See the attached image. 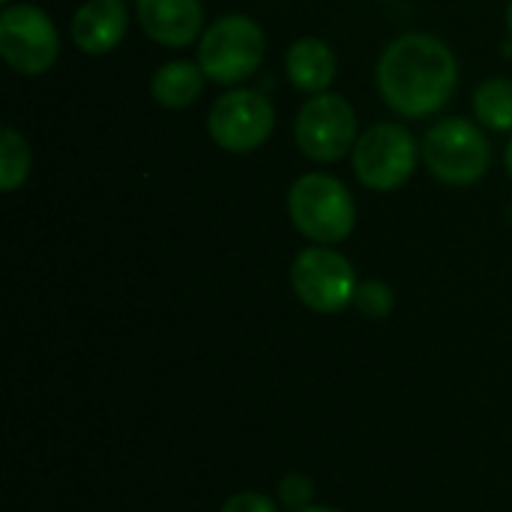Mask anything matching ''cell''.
I'll list each match as a JSON object with an SVG mask.
<instances>
[{"mask_svg": "<svg viewBox=\"0 0 512 512\" xmlns=\"http://www.w3.org/2000/svg\"><path fill=\"white\" fill-rule=\"evenodd\" d=\"M30 174V147L15 129L0 132V186L3 192H15Z\"/></svg>", "mask_w": 512, "mask_h": 512, "instance_id": "obj_15", "label": "cell"}, {"mask_svg": "<svg viewBox=\"0 0 512 512\" xmlns=\"http://www.w3.org/2000/svg\"><path fill=\"white\" fill-rule=\"evenodd\" d=\"M294 135L309 159L336 162L357 144L354 108L336 93H318L300 108Z\"/></svg>", "mask_w": 512, "mask_h": 512, "instance_id": "obj_8", "label": "cell"}, {"mask_svg": "<svg viewBox=\"0 0 512 512\" xmlns=\"http://www.w3.org/2000/svg\"><path fill=\"white\" fill-rule=\"evenodd\" d=\"M291 288L303 306L321 315L342 312L354 303L357 276L345 255L330 246H309L291 264Z\"/></svg>", "mask_w": 512, "mask_h": 512, "instance_id": "obj_6", "label": "cell"}, {"mask_svg": "<svg viewBox=\"0 0 512 512\" xmlns=\"http://www.w3.org/2000/svg\"><path fill=\"white\" fill-rule=\"evenodd\" d=\"M276 123V111L267 96L255 90H231L216 99L210 108V138L228 153H252L258 150Z\"/></svg>", "mask_w": 512, "mask_h": 512, "instance_id": "obj_9", "label": "cell"}, {"mask_svg": "<svg viewBox=\"0 0 512 512\" xmlns=\"http://www.w3.org/2000/svg\"><path fill=\"white\" fill-rule=\"evenodd\" d=\"M138 21L153 42L183 48L201 33L204 9L201 0H138Z\"/></svg>", "mask_w": 512, "mask_h": 512, "instance_id": "obj_10", "label": "cell"}, {"mask_svg": "<svg viewBox=\"0 0 512 512\" xmlns=\"http://www.w3.org/2000/svg\"><path fill=\"white\" fill-rule=\"evenodd\" d=\"M222 512H276V504L267 498V495H258V492H240L234 498L225 501Z\"/></svg>", "mask_w": 512, "mask_h": 512, "instance_id": "obj_18", "label": "cell"}, {"mask_svg": "<svg viewBox=\"0 0 512 512\" xmlns=\"http://www.w3.org/2000/svg\"><path fill=\"white\" fill-rule=\"evenodd\" d=\"M204 87V69L189 60H171L156 69L150 90L159 105L165 108H186L201 96Z\"/></svg>", "mask_w": 512, "mask_h": 512, "instance_id": "obj_13", "label": "cell"}, {"mask_svg": "<svg viewBox=\"0 0 512 512\" xmlns=\"http://www.w3.org/2000/svg\"><path fill=\"white\" fill-rule=\"evenodd\" d=\"M294 512H339V510H330V507H303V510H294Z\"/></svg>", "mask_w": 512, "mask_h": 512, "instance_id": "obj_19", "label": "cell"}, {"mask_svg": "<svg viewBox=\"0 0 512 512\" xmlns=\"http://www.w3.org/2000/svg\"><path fill=\"white\" fill-rule=\"evenodd\" d=\"M477 120L489 129L507 132L512 129V81L510 78H489L474 93Z\"/></svg>", "mask_w": 512, "mask_h": 512, "instance_id": "obj_14", "label": "cell"}, {"mask_svg": "<svg viewBox=\"0 0 512 512\" xmlns=\"http://www.w3.org/2000/svg\"><path fill=\"white\" fill-rule=\"evenodd\" d=\"M507 21H510V30H512V3H510V9H507Z\"/></svg>", "mask_w": 512, "mask_h": 512, "instance_id": "obj_21", "label": "cell"}, {"mask_svg": "<svg viewBox=\"0 0 512 512\" xmlns=\"http://www.w3.org/2000/svg\"><path fill=\"white\" fill-rule=\"evenodd\" d=\"M0 54L21 75H42L60 54L54 21L30 3L6 6L0 15Z\"/></svg>", "mask_w": 512, "mask_h": 512, "instance_id": "obj_7", "label": "cell"}, {"mask_svg": "<svg viewBox=\"0 0 512 512\" xmlns=\"http://www.w3.org/2000/svg\"><path fill=\"white\" fill-rule=\"evenodd\" d=\"M312 495H315V486H312V480L303 477V474H288V477H282V483H279V498H282V504H288L291 510L309 507V504H312Z\"/></svg>", "mask_w": 512, "mask_h": 512, "instance_id": "obj_17", "label": "cell"}, {"mask_svg": "<svg viewBox=\"0 0 512 512\" xmlns=\"http://www.w3.org/2000/svg\"><path fill=\"white\" fill-rule=\"evenodd\" d=\"M426 168L447 186H471L489 171V141L465 117H447L426 132L423 141Z\"/></svg>", "mask_w": 512, "mask_h": 512, "instance_id": "obj_3", "label": "cell"}, {"mask_svg": "<svg viewBox=\"0 0 512 512\" xmlns=\"http://www.w3.org/2000/svg\"><path fill=\"white\" fill-rule=\"evenodd\" d=\"M288 213L294 228L321 246L345 240L357 222L348 186L330 174H303L288 192Z\"/></svg>", "mask_w": 512, "mask_h": 512, "instance_id": "obj_2", "label": "cell"}, {"mask_svg": "<svg viewBox=\"0 0 512 512\" xmlns=\"http://www.w3.org/2000/svg\"><path fill=\"white\" fill-rule=\"evenodd\" d=\"M417 168V141L399 123H378L354 144V174L375 192H393L411 180Z\"/></svg>", "mask_w": 512, "mask_h": 512, "instance_id": "obj_5", "label": "cell"}, {"mask_svg": "<svg viewBox=\"0 0 512 512\" xmlns=\"http://www.w3.org/2000/svg\"><path fill=\"white\" fill-rule=\"evenodd\" d=\"M354 306L366 318H387L393 312V291L384 282H360L354 294Z\"/></svg>", "mask_w": 512, "mask_h": 512, "instance_id": "obj_16", "label": "cell"}, {"mask_svg": "<svg viewBox=\"0 0 512 512\" xmlns=\"http://www.w3.org/2000/svg\"><path fill=\"white\" fill-rule=\"evenodd\" d=\"M285 72L291 78V84L303 93H327V87L336 78V54L324 39L306 36L297 39L288 48L285 57Z\"/></svg>", "mask_w": 512, "mask_h": 512, "instance_id": "obj_12", "label": "cell"}, {"mask_svg": "<svg viewBox=\"0 0 512 512\" xmlns=\"http://www.w3.org/2000/svg\"><path fill=\"white\" fill-rule=\"evenodd\" d=\"M459 81L453 51L429 36H399L378 63V90L384 102L402 117H429L441 111Z\"/></svg>", "mask_w": 512, "mask_h": 512, "instance_id": "obj_1", "label": "cell"}, {"mask_svg": "<svg viewBox=\"0 0 512 512\" xmlns=\"http://www.w3.org/2000/svg\"><path fill=\"white\" fill-rule=\"evenodd\" d=\"M264 60V30L249 15H225L207 27L198 66L216 84H237L258 72Z\"/></svg>", "mask_w": 512, "mask_h": 512, "instance_id": "obj_4", "label": "cell"}, {"mask_svg": "<svg viewBox=\"0 0 512 512\" xmlns=\"http://www.w3.org/2000/svg\"><path fill=\"white\" fill-rule=\"evenodd\" d=\"M126 24L123 0H87L72 18V42L84 54H108L126 36Z\"/></svg>", "mask_w": 512, "mask_h": 512, "instance_id": "obj_11", "label": "cell"}, {"mask_svg": "<svg viewBox=\"0 0 512 512\" xmlns=\"http://www.w3.org/2000/svg\"><path fill=\"white\" fill-rule=\"evenodd\" d=\"M507 171H510V177H512V141H510V147H507Z\"/></svg>", "mask_w": 512, "mask_h": 512, "instance_id": "obj_20", "label": "cell"}]
</instances>
